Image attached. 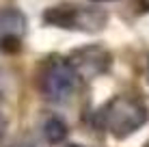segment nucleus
<instances>
[{
	"instance_id": "1",
	"label": "nucleus",
	"mask_w": 149,
	"mask_h": 147,
	"mask_svg": "<svg viewBox=\"0 0 149 147\" xmlns=\"http://www.w3.org/2000/svg\"><path fill=\"white\" fill-rule=\"evenodd\" d=\"M147 121V108L134 98L119 95L97 110V125L117 139H127Z\"/></svg>"
},
{
	"instance_id": "11",
	"label": "nucleus",
	"mask_w": 149,
	"mask_h": 147,
	"mask_svg": "<svg viewBox=\"0 0 149 147\" xmlns=\"http://www.w3.org/2000/svg\"><path fill=\"white\" fill-rule=\"evenodd\" d=\"M145 147H149V143H147V145H145Z\"/></svg>"
},
{
	"instance_id": "10",
	"label": "nucleus",
	"mask_w": 149,
	"mask_h": 147,
	"mask_svg": "<svg viewBox=\"0 0 149 147\" xmlns=\"http://www.w3.org/2000/svg\"><path fill=\"white\" fill-rule=\"evenodd\" d=\"M67 147H82V145H67Z\"/></svg>"
},
{
	"instance_id": "9",
	"label": "nucleus",
	"mask_w": 149,
	"mask_h": 147,
	"mask_svg": "<svg viewBox=\"0 0 149 147\" xmlns=\"http://www.w3.org/2000/svg\"><path fill=\"white\" fill-rule=\"evenodd\" d=\"M93 4H100V2H115V0H91Z\"/></svg>"
},
{
	"instance_id": "5",
	"label": "nucleus",
	"mask_w": 149,
	"mask_h": 147,
	"mask_svg": "<svg viewBox=\"0 0 149 147\" xmlns=\"http://www.w3.org/2000/svg\"><path fill=\"white\" fill-rule=\"evenodd\" d=\"M26 22L17 9H0V50L2 52H15L19 45Z\"/></svg>"
},
{
	"instance_id": "6",
	"label": "nucleus",
	"mask_w": 149,
	"mask_h": 147,
	"mask_svg": "<svg viewBox=\"0 0 149 147\" xmlns=\"http://www.w3.org/2000/svg\"><path fill=\"white\" fill-rule=\"evenodd\" d=\"M43 132L48 136L50 143H61V141L67 139V125H65V121L61 117H48L43 123Z\"/></svg>"
},
{
	"instance_id": "3",
	"label": "nucleus",
	"mask_w": 149,
	"mask_h": 147,
	"mask_svg": "<svg viewBox=\"0 0 149 147\" xmlns=\"http://www.w3.org/2000/svg\"><path fill=\"white\" fill-rule=\"evenodd\" d=\"M80 78L63 56H50L39 72V89L45 100L63 104L74 95Z\"/></svg>"
},
{
	"instance_id": "4",
	"label": "nucleus",
	"mask_w": 149,
	"mask_h": 147,
	"mask_svg": "<svg viewBox=\"0 0 149 147\" xmlns=\"http://www.w3.org/2000/svg\"><path fill=\"white\" fill-rule=\"evenodd\" d=\"M65 59L74 67V72L80 80H91L110 67V54L102 45H84V48L74 50Z\"/></svg>"
},
{
	"instance_id": "7",
	"label": "nucleus",
	"mask_w": 149,
	"mask_h": 147,
	"mask_svg": "<svg viewBox=\"0 0 149 147\" xmlns=\"http://www.w3.org/2000/svg\"><path fill=\"white\" fill-rule=\"evenodd\" d=\"M136 4H138V9H141V11L149 13V0H136Z\"/></svg>"
},
{
	"instance_id": "8",
	"label": "nucleus",
	"mask_w": 149,
	"mask_h": 147,
	"mask_svg": "<svg viewBox=\"0 0 149 147\" xmlns=\"http://www.w3.org/2000/svg\"><path fill=\"white\" fill-rule=\"evenodd\" d=\"M4 128H7V121H4V117L0 115V139H2V134H4Z\"/></svg>"
},
{
	"instance_id": "2",
	"label": "nucleus",
	"mask_w": 149,
	"mask_h": 147,
	"mask_svg": "<svg viewBox=\"0 0 149 147\" xmlns=\"http://www.w3.org/2000/svg\"><path fill=\"white\" fill-rule=\"evenodd\" d=\"M108 22V15L93 4L63 2L43 11V24L76 33H100Z\"/></svg>"
},
{
	"instance_id": "12",
	"label": "nucleus",
	"mask_w": 149,
	"mask_h": 147,
	"mask_svg": "<svg viewBox=\"0 0 149 147\" xmlns=\"http://www.w3.org/2000/svg\"><path fill=\"white\" fill-rule=\"evenodd\" d=\"M147 76H149V72H147Z\"/></svg>"
}]
</instances>
